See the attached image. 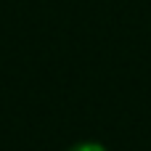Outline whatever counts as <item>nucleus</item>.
I'll use <instances>...</instances> for the list:
<instances>
[{
    "label": "nucleus",
    "instance_id": "1",
    "mask_svg": "<svg viewBox=\"0 0 151 151\" xmlns=\"http://www.w3.org/2000/svg\"><path fill=\"white\" fill-rule=\"evenodd\" d=\"M69 151H109V149H106V146H101V143H96V141H82V143L72 146Z\"/></svg>",
    "mask_w": 151,
    "mask_h": 151
}]
</instances>
